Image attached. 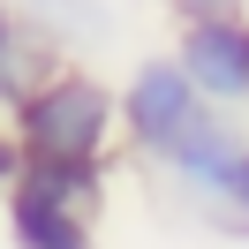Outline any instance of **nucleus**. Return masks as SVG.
<instances>
[{
	"label": "nucleus",
	"instance_id": "nucleus-1",
	"mask_svg": "<svg viewBox=\"0 0 249 249\" xmlns=\"http://www.w3.org/2000/svg\"><path fill=\"white\" fill-rule=\"evenodd\" d=\"M113 136H121V98H113L91 68H53L16 106L23 159H83V166H106Z\"/></svg>",
	"mask_w": 249,
	"mask_h": 249
},
{
	"label": "nucleus",
	"instance_id": "nucleus-2",
	"mask_svg": "<svg viewBox=\"0 0 249 249\" xmlns=\"http://www.w3.org/2000/svg\"><path fill=\"white\" fill-rule=\"evenodd\" d=\"M98 204H106V166L23 159V174L8 181V234L16 249H98Z\"/></svg>",
	"mask_w": 249,
	"mask_h": 249
},
{
	"label": "nucleus",
	"instance_id": "nucleus-3",
	"mask_svg": "<svg viewBox=\"0 0 249 249\" xmlns=\"http://www.w3.org/2000/svg\"><path fill=\"white\" fill-rule=\"evenodd\" d=\"M196 106H204V91L189 83V68L174 61V53L166 61H143L136 76H128V91H121V136L136 143V151L166 159L174 136L196 121Z\"/></svg>",
	"mask_w": 249,
	"mask_h": 249
},
{
	"label": "nucleus",
	"instance_id": "nucleus-4",
	"mask_svg": "<svg viewBox=\"0 0 249 249\" xmlns=\"http://www.w3.org/2000/svg\"><path fill=\"white\" fill-rule=\"evenodd\" d=\"M174 61L189 68V83L204 91V106H249V16H189Z\"/></svg>",
	"mask_w": 249,
	"mask_h": 249
},
{
	"label": "nucleus",
	"instance_id": "nucleus-5",
	"mask_svg": "<svg viewBox=\"0 0 249 249\" xmlns=\"http://www.w3.org/2000/svg\"><path fill=\"white\" fill-rule=\"evenodd\" d=\"M242 128H234V113L227 106H196V121L174 136V151H166V166L181 174V189H196L204 204H227V189H234V174H242Z\"/></svg>",
	"mask_w": 249,
	"mask_h": 249
},
{
	"label": "nucleus",
	"instance_id": "nucleus-6",
	"mask_svg": "<svg viewBox=\"0 0 249 249\" xmlns=\"http://www.w3.org/2000/svg\"><path fill=\"white\" fill-rule=\"evenodd\" d=\"M53 68H61V53L46 46V31H38L23 8H0V106L16 113Z\"/></svg>",
	"mask_w": 249,
	"mask_h": 249
},
{
	"label": "nucleus",
	"instance_id": "nucleus-7",
	"mask_svg": "<svg viewBox=\"0 0 249 249\" xmlns=\"http://www.w3.org/2000/svg\"><path fill=\"white\" fill-rule=\"evenodd\" d=\"M23 16L46 31L53 53H83V46H98V38L113 31L106 0H23Z\"/></svg>",
	"mask_w": 249,
	"mask_h": 249
},
{
	"label": "nucleus",
	"instance_id": "nucleus-8",
	"mask_svg": "<svg viewBox=\"0 0 249 249\" xmlns=\"http://www.w3.org/2000/svg\"><path fill=\"white\" fill-rule=\"evenodd\" d=\"M219 219H227V227L242 219V227H249V151H242V174H234V189H227V204H219Z\"/></svg>",
	"mask_w": 249,
	"mask_h": 249
},
{
	"label": "nucleus",
	"instance_id": "nucleus-9",
	"mask_svg": "<svg viewBox=\"0 0 249 249\" xmlns=\"http://www.w3.org/2000/svg\"><path fill=\"white\" fill-rule=\"evenodd\" d=\"M16 174H23V143H16V128H0V196H8Z\"/></svg>",
	"mask_w": 249,
	"mask_h": 249
},
{
	"label": "nucleus",
	"instance_id": "nucleus-10",
	"mask_svg": "<svg viewBox=\"0 0 249 249\" xmlns=\"http://www.w3.org/2000/svg\"><path fill=\"white\" fill-rule=\"evenodd\" d=\"M166 8L189 23V16H227V8H242V0H166Z\"/></svg>",
	"mask_w": 249,
	"mask_h": 249
},
{
	"label": "nucleus",
	"instance_id": "nucleus-11",
	"mask_svg": "<svg viewBox=\"0 0 249 249\" xmlns=\"http://www.w3.org/2000/svg\"><path fill=\"white\" fill-rule=\"evenodd\" d=\"M0 8H8V0H0Z\"/></svg>",
	"mask_w": 249,
	"mask_h": 249
}]
</instances>
